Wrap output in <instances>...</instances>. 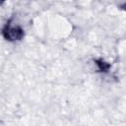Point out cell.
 Instances as JSON below:
<instances>
[{"instance_id":"obj_1","label":"cell","mask_w":126,"mask_h":126,"mask_svg":"<svg viewBox=\"0 0 126 126\" xmlns=\"http://www.w3.org/2000/svg\"><path fill=\"white\" fill-rule=\"evenodd\" d=\"M3 34L8 40H18L22 38V36L24 35V32L19 27L6 26V28L3 30Z\"/></svg>"}]
</instances>
